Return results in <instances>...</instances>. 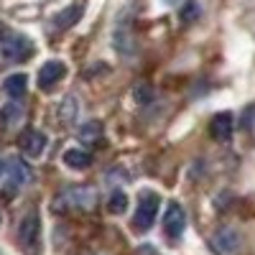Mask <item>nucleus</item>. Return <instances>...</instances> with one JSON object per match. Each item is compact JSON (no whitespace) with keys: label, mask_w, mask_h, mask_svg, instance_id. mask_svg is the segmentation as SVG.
Here are the masks:
<instances>
[{"label":"nucleus","mask_w":255,"mask_h":255,"mask_svg":"<svg viewBox=\"0 0 255 255\" xmlns=\"http://www.w3.org/2000/svg\"><path fill=\"white\" fill-rule=\"evenodd\" d=\"M113 46L120 56H133L135 54V36H133V28H130V20L125 15L113 28Z\"/></svg>","instance_id":"nucleus-4"},{"label":"nucleus","mask_w":255,"mask_h":255,"mask_svg":"<svg viewBox=\"0 0 255 255\" xmlns=\"http://www.w3.org/2000/svg\"><path fill=\"white\" fill-rule=\"evenodd\" d=\"M61 161L67 163L69 168H87L90 163H92V156L87 153V151H82V148H67L64 151V156H61Z\"/></svg>","instance_id":"nucleus-13"},{"label":"nucleus","mask_w":255,"mask_h":255,"mask_svg":"<svg viewBox=\"0 0 255 255\" xmlns=\"http://www.w3.org/2000/svg\"><path fill=\"white\" fill-rule=\"evenodd\" d=\"M199 13H202V8H199L197 0H186V3L181 5V10H179V15H181L184 23H194V20L199 18Z\"/></svg>","instance_id":"nucleus-17"},{"label":"nucleus","mask_w":255,"mask_h":255,"mask_svg":"<svg viewBox=\"0 0 255 255\" xmlns=\"http://www.w3.org/2000/svg\"><path fill=\"white\" fill-rule=\"evenodd\" d=\"M33 54V44L26 36H8L5 41H0V59L15 64V61H23Z\"/></svg>","instance_id":"nucleus-3"},{"label":"nucleus","mask_w":255,"mask_h":255,"mask_svg":"<svg viewBox=\"0 0 255 255\" xmlns=\"http://www.w3.org/2000/svg\"><path fill=\"white\" fill-rule=\"evenodd\" d=\"M3 87H5V95H10V97H23L26 87H28V77L26 74H10Z\"/></svg>","instance_id":"nucleus-15"},{"label":"nucleus","mask_w":255,"mask_h":255,"mask_svg":"<svg viewBox=\"0 0 255 255\" xmlns=\"http://www.w3.org/2000/svg\"><path fill=\"white\" fill-rule=\"evenodd\" d=\"M18 145L23 148V153L26 156H31V158H38L41 153H44V148H46V135L41 133V130H26L23 135H20V140H18Z\"/></svg>","instance_id":"nucleus-9"},{"label":"nucleus","mask_w":255,"mask_h":255,"mask_svg":"<svg viewBox=\"0 0 255 255\" xmlns=\"http://www.w3.org/2000/svg\"><path fill=\"white\" fill-rule=\"evenodd\" d=\"M10 184L13 186H18V184H26L28 179H31V171H28V166L23 163V161H18V158H13L10 161Z\"/></svg>","instance_id":"nucleus-16"},{"label":"nucleus","mask_w":255,"mask_h":255,"mask_svg":"<svg viewBox=\"0 0 255 255\" xmlns=\"http://www.w3.org/2000/svg\"><path fill=\"white\" fill-rule=\"evenodd\" d=\"M77 138L87 145H95L102 140V125L100 123H84L79 130H77Z\"/></svg>","instance_id":"nucleus-14"},{"label":"nucleus","mask_w":255,"mask_h":255,"mask_svg":"<svg viewBox=\"0 0 255 255\" xmlns=\"http://www.w3.org/2000/svg\"><path fill=\"white\" fill-rule=\"evenodd\" d=\"M82 13H84V8L77 3V5H69V8H64L61 13H56L54 15V28L56 31H67V28H72L77 20L82 18Z\"/></svg>","instance_id":"nucleus-11"},{"label":"nucleus","mask_w":255,"mask_h":255,"mask_svg":"<svg viewBox=\"0 0 255 255\" xmlns=\"http://www.w3.org/2000/svg\"><path fill=\"white\" fill-rule=\"evenodd\" d=\"M133 97H135L138 102H148V100H151V87H148V84H140V87H135Z\"/></svg>","instance_id":"nucleus-20"},{"label":"nucleus","mask_w":255,"mask_h":255,"mask_svg":"<svg viewBox=\"0 0 255 255\" xmlns=\"http://www.w3.org/2000/svg\"><path fill=\"white\" fill-rule=\"evenodd\" d=\"M3 168H5V166H3V161H0V174H3Z\"/></svg>","instance_id":"nucleus-21"},{"label":"nucleus","mask_w":255,"mask_h":255,"mask_svg":"<svg viewBox=\"0 0 255 255\" xmlns=\"http://www.w3.org/2000/svg\"><path fill=\"white\" fill-rule=\"evenodd\" d=\"M95 204H97L95 189H90V186H69L54 199L51 207H54V212H72V209L90 212V209H95Z\"/></svg>","instance_id":"nucleus-1"},{"label":"nucleus","mask_w":255,"mask_h":255,"mask_svg":"<svg viewBox=\"0 0 255 255\" xmlns=\"http://www.w3.org/2000/svg\"><path fill=\"white\" fill-rule=\"evenodd\" d=\"M77 115H79V100L74 95H67L61 100V105H59V120L64 125H74Z\"/></svg>","instance_id":"nucleus-12"},{"label":"nucleus","mask_w":255,"mask_h":255,"mask_svg":"<svg viewBox=\"0 0 255 255\" xmlns=\"http://www.w3.org/2000/svg\"><path fill=\"white\" fill-rule=\"evenodd\" d=\"M186 227V212L181 204L171 202L166 209V215H163V230H166V235L168 238H181V232Z\"/></svg>","instance_id":"nucleus-6"},{"label":"nucleus","mask_w":255,"mask_h":255,"mask_svg":"<svg viewBox=\"0 0 255 255\" xmlns=\"http://www.w3.org/2000/svg\"><path fill=\"white\" fill-rule=\"evenodd\" d=\"M158 204H161V199H158V194H153V191H143L140 194V202L135 207V217H133V227L138 232H145L148 227L153 225Z\"/></svg>","instance_id":"nucleus-2"},{"label":"nucleus","mask_w":255,"mask_h":255,"mask_svg":"<svg viewBox=\"0 0 255 255\" xmlns=\"http://www.w3.org/2000/svg\"><path fill=\"white\" fill-rule=\"evenodd\" d=\"M0 33H3V26H0Z\"/></svg>","instance_id":"nucleus-22"},{"label":"nucleus","mask_w":255,"mask_h":255,"mask_svg":"<svg viewBox=\"0 0 255 255\" xmlns=\"http://www.w3.org/2000/svg\"><path fill=\"white\" fill-rule=\"evenodd\" d=\"M240 232L232 227H222L215 238H212V248H215L217 255H235L240 250Z\"/></svg>","instance_id":"nucleus-5"},{"label":"nucleus","mask_w":255,"mask_h":255,"mask_svg":"<svg viewBox=\"0 0 255 255\" xmlns=\"http://www.w3.org/2000/svg\"><path fill=\"white\" fill-rule=\"evenodd\" d=\"M125 209H128V197L123 194V191H113L110 199H108V212H113V215H123Z\"/></svg>","instance_id":"nucleus-18"},{"label":"nucleus","mask_w":255,"mask_h":255,"mask_svg":"<svg viewBox=\"0 0 255 255\" xmlns=\"http://www.w3.org/2000/svg\"><path fill=\"white\" fill-rule=\"evenodd\" d=\"M232 128H235V123H232V115L230 113H220L212 118L209 123V133L212 138H217V140H227L232 135Z\"/></svg>","instance_id":"nucleus-10"},{"label":"nucleus","mask_w":255,"mask_h":255,"mask_svg":"<svg viewBox=\"0 0 255 255\" xmlns=\"http://www.w3.org/2000/svg\"><path fill=\"white\" fill-rule=\"evenodd\" d=\"M38 235H41V220H38L36 212H28L23 217V222H20V227H18V240L23 248H36Z\"/></svg>","instance_id":"nucleus-7"},{"label":"nucleus","mask_w":255,"mask_h":255,"mask_svg":"<svg viewBox=\"0 0 255 255\" xmlns=\"http://www.w3.org/2000/svg\"><path fill=\"white\" fill-rule=\"evenodd\" d=\"M20 108L18 105H5L3 108V113H0V125H8V123H15V120H20Z\"/></svg>","instance_id":"nucleus-19"},{"label":"nucleus","mask_w":255,"mask_h":255,"mask_svg":"<svg viewBox=\"0 0 255 255\" xmlns=\"http://www.w3.org/2000/svg\"><path fill=\"white\" fill-rule=\"evenodd\" d=\"M64 74H67V67H64V61H59V59L46 61L44 67L38 69V87H41V90H51L56 82L64 79Z\"/></svg>","instance_id":"nucleus-8"}]
</instances>
